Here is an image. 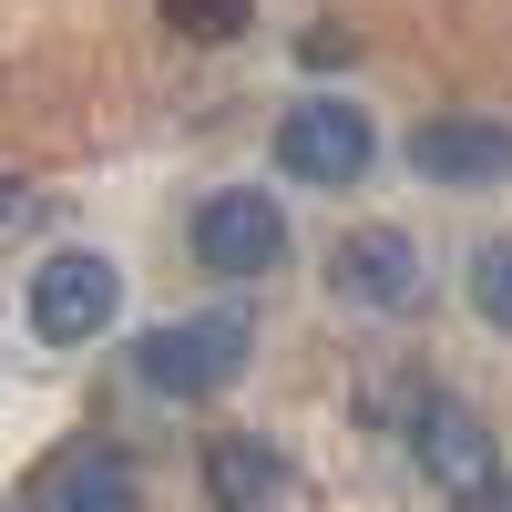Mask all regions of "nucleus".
Listing matches in <instances>:
<instances>
[{"mask_svg": "<svg viewBox=\"0 0 512 512\" xmlns=\"http://www.w3.org/2000/svg\"><path fill=\"white\" fill-rule=\"evenodd\" d=\"M328 277L369 297V308H420V287H431V267H420V246L400 226H359V236H338L328 246Z\"/></svg>", "mask_w": 512, "mask_h": 512, "instance_id": "0eeeda50", "label": "nucleus"}, {"mask_svg": "<svg viewBox=\"0 0 512 512\" xmlns=\"http://www.w3.org/2000/svg\"><path fill=\"white\" fill-rule=\"evenodd\" d=\"M0 512H21V502H0Z\"/></svg>", "mask_w": 512, "mask_h": 512, "instance_id": "4468645a", "label": "nucleus"}, {"mask_svg": "<svg viewBox=\"0 0 512 512\" xmlns=\"http://www.w3.org/2000/svg\"><path fill=\"white\" fill-rule=\"evenodd\" d=\"M113 308H123L113 256H41V277H31V328H41V338L82 349V338L113 328Z\"/></svg>", "mask_w": 512, "mask_h": 512, "instance_id": "39448f33", "label": "nucleus"}, {"mask_svg": "<svg viewBox=\"0 0 512 512\" xmlns=\"http://www.w3.org/2000/svg\"><path fill=\"white\" fill-rule=\"evenodd\" d=\"M246 349H256V328H246L236 308H205V318L154 328L134 369H144V390H164V400H216L226 379L246 369Z\"/></svg>", "mask_w": 512, "mask_h": 512, "instance_id": "f257e3e1", "label": "nucleus"}, {"mask_svg": "<svg viewBox=\"0 0 512 512\" xmlns=\"http://www.w3.org/2000/svg\"><path fill=\"white\" fill-rule=\"evenodd\" d=\"M277 175H297V185H359L369 175V113L349 93H308L277 123Z\"/></svg>", "mask_w": 512, "mask_h": 512, "instance_id": "7ed1b4c3", "label": "nucleus"}, {"mask_svg": "<svg viewBox=\"0 0 512 512\" xmlns=\"http://www.w3.org/2000/svg\"><path fill=\"white\" fill-rule=\"evenodd\" d=\"M482 512H512V472H502V482H492V502H482Z\"/></svg>", "mask_w": 512, "mask_h": 512, "instance_id": "ddd939ff", "label": "nucleus"}, {"mask_svg": "<svg viewBox=\"0 0 512 512\" xmlns=\"http://www.w3.org/2000/svg\"><path fill=\"white\" fill-rule=\"evenodd\" d=\"M410 461H420V472H431V492L461 502V512H482L492 482H502L492 420H482V410H461V400H420V420H410Z\"/></svg>", "mask_w": 512, "mask_h": 512, "instance_id": "f03ea898", "label": "nucleus"}, {"mask_svg": "<svg viewBox=\"0 0 512 512\" xmlns=\"http://www.w3.org/2000/svg\"><path fill=\"white\" fill-rule=\"evenodd\" d=\"M472 297H482L492 328H512V236H492V246L472 256Z\"/></svg>", "mask_w": 512, "mask_h": 512, "instance_id": "9b49d317", "label": "nucleus"}, {"mask_svg": "<svg viewBox=\"0 0 512 512\" xmlns=\"http://www.w3.org/2000/svg\"><path fill=\"white\" fill-rule=\"evenodd\" d=\"M195 256H205L216 277H267L277 256H287V216H277V195H256V185L205 195V205H195Z\"/></svg>", "mask_w": 512, "mask_h": 512, "instance_id": "20e7f679", "label": "nucleus"}, {"mask_svg": "<svg viewBox=\"0 0 512 512\" xmlns=\"http://www.w3.org/2000/svg\"><path fill=\"white\" fill-rule=\"evenodd\" d=\"M410 175H431V185H502L512 175V123H492V113L410 123Z\"/></svg>", "mask_w": 512, "mask_h": 512, "instance_id": "423d86ee", "label": "nucleus"}, {"mask_svg": "<svg viewBox=\"0 0 512 512\" xmlns=\"http://www.w3.org/2000/svg\"><path fill=\"white\" fill-rule=\"evenodd\" d=\"M41 512H134V472H123V451H62L52 482H41Z\"/></svg>", "mask_w": 512, "mask_h": 512, "instance_id": "1a4fd4ad", "label": "nucleus"}, {"mask_svg": "<svg viewBox=\"0 0 512 512\" xmlns=\"http://www.w3.org/2000/svg\"><path fill=\"white\" fill-rule=\"evenodd\" d=\"M205 502H216V512H277L287 502V451L246 441V431L205 441Z\"/></svg>", "mask_w": 512, "mask_h": 512, "instance_id": "6e6552de", "label": "nucleus"}, {"mask_svg": "<svg viewBox=\"0 0 512 512\" xmlns=\"http://www.w3.org/2000/svg\"><path fill=\"white\" fill-rule=\"evenodd\" d=\"M164 31H185V41H236L256 21V0H154Z\"/></svg>", "mask_w": 512, "mask_h": 512, "instance_id": "9d476101", "label": "nucleus"}, {"mask_svg": "<svg viewBox=\"0 0 512 512\" xmlns=\"http://www.w3.org/2000/svg\"><path fill=\"white\" fill-rule=\"evenodd\" d=\"M11 216H21V185H11V175H0V226H11Z\"/></svg>", "mask_w": 512, "mask_h": 512, "instance_id": "f8f14e48", "label": "nucleus"}]
</instances>
